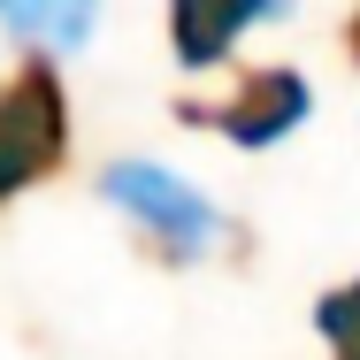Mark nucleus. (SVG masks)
Returning a JSON list of instances; mask_svg holds the SVG:
<instances>
[{"mask_svg":"<svg viewBox=\"0 0 360 360\" xmlns=\"http://www.w3.org/2000/svg\"><path fill=\"white\" fill-rule=\"evenodd\" d=\"M314 330H322L330 360H360V276H345L314 299Z\"/></svg>","mask_w":360,"mask_h":360,"instance_id":"6","label":"nucleus"},{"mask_svg":"<svg viewBox=\"0 0 360 360\" xmlns=\"http://www.w3.org/2000/svg\"><path fill=\"white\" fill-rule=\"evenodd\" d=\"M276 8L284 0H169V54L184 70H222L230 46L253 23H269Z\"/></svg>","mask_w":360,"mask_h":360,"instance_id":"4","label":"nucleus"},{"mask_svg":"<svg viewBox=\"0 0 360 360\" xmlns=\"http://www.w3.org/2000/svg\"><path fill=\"white\" fill-rule=\"evenodd\" d=\"M345 54H353V62H360V8H353V15H345Z\"/></svg>","mask_w":360,"mask_h":360,"instance_id":"7","label":"nucleus"},{"mask_svg":"<svg viewBox=\"0 0 360 360\" xmlns=\"http://www.w3.org/2000/svg\"><path fill=\"white\" fill-rule=\"evenodd\" d=\"M0 23L31 46H84L92 23H100V0H0Z\"/></svg>","mask_w":360,"mask_h":360,"instance_id":"5","label":"nucleus"},{"mask_svg":"<svg viewBox=\"0 0 360 360\" xmlns=\"http://www.w3.org/2000/svg\"><path fill=\"white\" fill-rule=\"evenodd\" d=\"M307 108H314V84L299 70H284V62H261V70L238 77L215 108H207V100H184L176 115L200 123V131H222V139L245 146V153H269V146H284L291 131L307 123Z\"/></svg>","mask_w":360,"mask_h":360,"instance_id":"3","label":"nucleus"},{"mask_svg":"<svg viewBox=\"0 0 360 360\" xmlns=\"http://www.w3.org/2000/svg\"><path fill=\"white\" fill-rule=\"evenodd\" d=\"M100 200L139 222L161 261H200V253H215V238H230V222L215 215V200H200V192H192L176 169H161V161H115V169L100 176Z\"/></svg>","mask_w":360,"mask_h":360,"instance_id":"2","label":"nucleus"},{"mask_svg":"<svg viewBox=\"0 0 360 360\" xmlns=\"http://www.w3.org/2000/svg\"><path fill=\"white\" fill-rule=\"evenodd\" d=\"M62 161H70V84L46 54H31L0 84V207L39 192Z\"/></svg>","mask_w":360,"mask_h":360,"instance_id":"1","label":"nucleus"}]
</instances>
